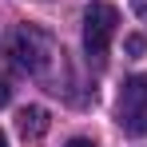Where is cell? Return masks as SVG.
Instances as JSON below:
<instances>
[{
    "label": "cell",
    "mask_w": 147,
    "mask_h": 147,
    "mask_svg": "<svg viewBox=\"0 0 147 147\" xmlns=\"http://www.w3.org/2000/svg\"><path fill=\"white\" fill-rule=\"evenodd\" d=\"M8 56H12L32 80L48 84V92H60V76H56V68L64 64V52H60V44L52 40L44 28L20 24L16 36L8 40Z\"/></svg>",
    "instance_id": "cell-1"
},
{
    "label": "cell",
    "mask_w": 147,
    "mask_h": 147,
    "mask_svg": "<svg viewBox=\"0 0 147 147\" xmlns=\"http://www.w3.org/2000/svg\"><path fill=\"white\" fill-rule=\"evenodd\" d=\"M119 127L127 135H147V76H131L119 92Z\"/></svg>",
    "instance_id": "cell-3"
},
{
    "label": "cell",
    "mask_w": 147,
    "mask_h": 147,
    "mask_svg": "<svg viewBox=\"0 0 147 147\" xmlns=\"http://www.w3.org/2000/svg\"><path fill=\"white\" fill-rule=\"evenodd\" d=\"M131 4H135V12H139V16L147 20V0H131Z\"/></svg>",
    "instance_id": "cell-8"
},
{
    "label": "cell",
    "mask_w": 147,
    "mask_h": 147,
    "mask_svg": "<svg viewBox=\"0 0 147 147\" xmlns=\"http://www.w3.org/2000/svg\"><path fill=\"white\" fill-rule=\"evenodd\" d=\"M48 127H52V119H48L44 107H24V111L16 115V131H20V139H24L28 147L40 143V139L48 135Z\"/></svg>",
    "instance_id": "cell-4"
},
{
    "label": "cell",
    "mask_w": 147,
    "mask_h": 147,
    "mask_svg": "<svg viewBox=\"0 0 147 147\" xmlns=\"http://www.w3.org/2000/svg\"><path fill=\"white\" fill-rule=\"evenodd\" d=\"M115 24H119V12L115 4H103V0H92L88 12H84V48L92 60H103L107 48H111V36H115Z\"/></svg>",
    "instance_id": "cell-2"
},
{
    "label": "cell",
    "mask_w": 147,
    "mask_h": 147,
    "mask_svg": "<svg viewBox=\"0 0 147 147\" xmlns=\"http://www.w3.org/2000/svg\"><path fill=\"white\" fill-rule=\"evenodd\" d=\"M8 103H12V84L0 76V107H8Z\"/></svg>",
    "instance_id": "cell-6"
},
{
    "label": "cell",
    "mask_w": 147,
    "mask_h": 147,
    "mask_svg": "<svg viewBox=\"0 0 147 147\" xmlns=\"http://www.w3.org/2000/svg\"><path fill=\"white\" fill-rule=\"evenodd\" d=\"M64 147H96V143H92V139H84V135H80V139H68V143H64Z\"/></svg>",
    "instance_id": "cell-7"
},
{
    "label": "cell",
    "mask_w": 147,
    "mask_h": 147,
    "mask_svg": "<svg viewBox=\"0 0 147 147\" xmlns=\"http://www.w3.org/2000/svg\"><path fill=\"white\" fill-rule=\"evenodd\" d=\"M123 48H127V56H143V48H147V40H143V36H139V32H135V36H127V40H123Z\"/></svg>",
    "instance_id": "cell-5"
},
{
    "label": "cell",
    "mask_w": 147,
    "mask_h": 147,
    "mask_svg": "<svg viewBox=\"0 0 147 147\" xmlns=\"http://www.w3.org/2000/svg\"><path fill=\"white\" fill-rule=\"evenodd\" d=\"M0 147H8V135H4V131H0Z\"/></svg>",
    "instance_id": "cell-9"
}]
</instances>
